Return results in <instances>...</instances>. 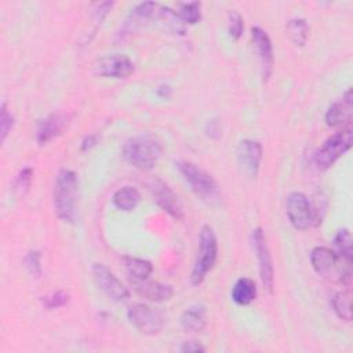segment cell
<instances>
[{
  "instance_id": "1",
  "label": "cell",
  "mask_w": 353,
  "mask_h": 353,
  "mask_svg": "<svg viewBox=\"0 0 353 353\" xmlns=\"http://www.w3.org/2000/svg\"><path fill=\"white\" fill-rule=\"evenodd\" d=\"M161 153V142L150 134H141L128 138L121 149L123 159L139 171H150L154 168Z\"/></svg>"
},
{
  "instance_id": "2",
  "label": "cell",
  "mask_w": 353,
  "mask_h": 353,
  "mask_svg": "<svg viewBox=\"0 0 353 353\" xmlns=\"http://www.w3.org/2000/svg\"><path fill=\"white\" fill-rule=\"evenodd\" d=\"M77 193L76 172L69 168L59 170L54 183V208L57 216L66 223H74L77 219Z\"/></svg>"
},
{
  "instance_id": "3",
  "label": "cell",
  "mask_w": 353,
  "mask_h": 353,
  "mask_svg": "<svg viewBox=\"0 0 353 353\" xmlns=\"http://www.w3.org/2000/svg\"><path fill=\"white\" fill-rule=\"evenodd\" d=\"M310 263L319 276L346 287L352 284V261L335 251L327 247H314L310 252Z\"/></svg>"
},
{
  "instance_id": "4",
  "label": "cell",
  "mask_w": 353,
  "mask_h": 353,
  "mask_svg": "<svg viewBox=\"0 0 353 353\" xmlns=\"http://www.w3.org/2000/svg\"><path fill=\"white\" fill-rule=\"evenodd\" d=\"M218 258V240L214 229L204 225L199 236V248L194 265L190 272V281L193 285H200L205 276L214 269Z\"/></svg>"
},
{
  "instance_id": "5",
  "label": "cell",
  "mask_w": 353,
  "mask_h": 353,
  "mask_svg": "<svg viewBox=\"0 0 353 353\" xmlns=\"http://www.w3.org/2000/svg\"><path fill=\"white\" fill-rule=\"evenodd\" d=\"M353 141V131L352 128H343L331 135L324 143L313 153V163L319 170L330 168L338 159L345 154Z\"/></svg>"
},
{
  "instance_id": "6",
  "label": "cell",
  "mask_w": 353,
  "mask_h": 353,
  "mask_svg": "<svg viewBox=\"0 0 353 353\" xmlns=\"http://www.w3.org/2000/svg\"><path fill=\"white\" fill-rule=\"evenodd\" d=\"M176 167L185 182L190 186L192 192L197 197L205 201H211L218 197L219 190L215 179L203 168L192 161H178Z\"/></svg>"
},
{
  "instance_id": "7",
  "label": "cell",
  "mask_w": 353,
  "mask_h": 353,
  "mask_svg": "<svg viewBox=\"0 0 353 353\" xmlns=\"http://www.w3.org/2000/svg\"><path fill=\"white\" fill-rule=\"evenodd\" d=\"M285 212L290 223L296 230H306L312 225H319L317 210L312 205L306 194L291 192L285 199Z\"/></svg>"
},
{
  "instance_id": "8",
  "label": "cell",
  "mask_w": 353,
  "mask_h": 353,
  "mask_svg": "<svg viewBox=\"0 0 353 353\" xmlns=\"http://www.w3.org/2000/svg\"><path fill=\"white\" fill-rule=\"evenodd\" d=\"M127 319L135 330L148 336L160 334L164 327L163 313L159 309L142 302L132 303L127 309Z\"/></svg>"
},
{
  "instance_id": "9",
  "label": "cell",
  "mask_w": 353,
  "mask_h": 353,
  "mask_svg": "<svg viewBox=\"0 0 353 353\" xmlns=\"http://www.w3.org/2000/svg\"><path fill=\"white\" fill-rule=\"evenodd\" d=\"M251 245L258 259V269L259 277L263 287L272 294L274 287V268L272 254L266 241V236L262 228H255L251 232Z\"/></svg>"
},
{
  "instance_id": "10",
  "label": "cell",
  "mask_w": 353,
  "mask_h": 353,
  "mask_svg": "<svg viewBox=\"0 0 353 353\" xmlns=\"http://www.w3.org/2000/svg\"><path fill=\"white\" fill-rule=\"evenodd\" d=\"M91 274L95 285L112 301L125 302L130 298V290L121 283V280L103 263H94Z\"/></svg>"
},
{
  "instance_id": "11",
  "label": "cell",
  "mask_w": 353,
  "mask_h": 353,
  "mask_svg": "<svg viewBox=\"0 0 353 353\" xmlns=\"http://www.w3.org/2000/svg\"><path fill=\"white\" fill-rule=\"evenodd\" d=\"M149 190H150L152 197L156 201V204L164 212H167L171 218H174L176 221L183 218L182 203H181L178 194L170 188V185L167 182L154 176L149 182Z\"/></svg>"
},
{
  "instance_id": "12",
  "label": "cell",
  "mask_w": 353,
  "mask_h": 353,
  "mask_svg": "<svg viewBox=\"0 0 353 353\" xmlns=\"http://www.w3.org/2000/svg\"><path fill=\"white\" fill-rule=\"evenodd\" d=\"M263 156V149L261 142L255 139H243L239 142L236 149V159L240 170L244 175L251 179L258 176L261 161Z\"/></svg>"
},
{
  "instance_id": "13",
  "label": "cell",
  "mask_w": 353,
  "mask_h": 353,
  "mask_svg": "<svg viewBox=\"0 0 353 353\" xmlns=\"http://www.w3.org/2000/svg\"><path fill=\"white\" fill-rule=\"evenodd\" d=\"M95 70L103 77L127 79L134 73L135 65L124 54H108L97 59Z\"/></svg>"
},
{
  "instance_id": "14",
  "label": "cell",
  "mask_w": 353,
  "mask_h": 353,
  "mask_svg": "<svg viewBox=\"0 0 353 353\" xmlns=\"http://www.w3.org/2000/svg\"><path fill=\"white\" fill-rule=\"evenodd\" d=\"M251 37L252 43L256 48L259 63H261V74L262 80L268 81L272 76L273 66H274V55H273V46L269 34L261 26L251 28Z\"/></svg>"
},
{
  "instance_id": "15",
  "label": "cell",
  "mask_w": 353,
  "mask_h": 353,
  "mask_svg": "<svg viewBox=\"0 0 353 353\" xmlns=\"http://www.w3.org/2000/svg\"><path fill=\"white\" fill-rule=\"evenodd\" d=\"M353 117V94L347 88L341 99L334 102L325 112V123L332 128H349Z\"/></svg>"
},
{
  "instance_id": "16",
  "label": "cell",
  "mask_w": 353,
  "mask_h": 353,
  "mask_svg": "<svg viewBox=\"0 0 353 353\" xmlns=\"http://www.w3.org/2000/svg\"><path fill=\"white\" fill-rule=\"evenodd\" d=\"M132 290L145 298L149 302H164L172 298L174 288L170 284L153 281L150 279H142V280H128Z\"/></svg>"
},
{
  "instance_id": "17",
  "label": "cell",
  "mask_w": 353,
  "mask_h": 353,
  "mask_svg": "<svg viewBox=\"0 0 353 353\" xmlns=\"http://www.w3.org/2000/svg\"><path fill=\"white\" fill-rule=\"evenodd\" d=\"M69 119L63 113H52L43 119L36 128V142L40 146L50 143L52 139L59 137L68 127Z\"/></svg>"
},
{
  "instance_id": "18",
  "label": "cell",
  "mask_w": 353,
  "mask_h": 353,
  "mask_svg": "<svg viewBox=\"0 0 353 353\" xmlns=\"http://www.w3.org/2000/svg\"><path fill=\"white\" fill-rule=\"evenodd\" d=\"M179 324L185 332H200L207 325V309L203 305H192L182 312Z\"/></svg>"
},
{
  "instance_id": "19",
  "label": "cell",
  "mask_w": 353,
  "mask_h": 353,
  "mask_svg": "<svg viewBox=\"0 0 353 353\" xmlns=\"http://www.w3.org/2000/svg\"><path fill=\"white\" fill-rule=\"evenodd\" d=\"M256 284L250 277H240L232 287L230 296L232 301L240 306H247L252 303L256 298Z\"/></svg>"
},
{
  "instance_id": "20",
  "label": "cell",
  "mask_w": 353,
  "mask_h": 353,
  "mask_svg": "<svg viewBox=\"0 0 353 353\" xmlns=\"http://www.w3.org/2000/svg\"><path fill=\"white\" fill-rule=\"evenodd\" d=\"M112 201L117 210L130 212L138 207V204L141 201V194H139L138 189H135L134 186L125 185V186L119 188L113 193Z\"/></svg>"
},
{
  "instance_id": "21",
  "label": "cell",
  "mask_w": 353,
  "mask_h": 353,
  "mask_svg": "<svg viewBox=\"0 0 353 353\" xmlns=\"http://www.w3.org/2000/svg\"><path fill=\"white\" fill-rule=\"evenodd\" d=\"M121 261H123V266L127 272L128 280L130 279H132V280L149 279L153 272V265L146 259L125 255L121 258Z\"/></svg>"
},
{
  "instance_id": "22",
  "label": "cell",
  "mask_w": 353,
  "mask_h": 353,
  "mask_svg": "<svg viewBox=\"0 0 353 353\" xmlns=\"http://www.w3.org/2000/svg\"><path fill=\"white\" fill-rule=\"evenodd\" d=\"M285 33L295 46H305L309 37V25L303 18H292L285 25Z\"/></svg>"
},
{
  "instance_id": "23",
  "label": "cell",
  "mask_w": 353,
  "mask_h": 353,
  "mask_svg": "<svg viewBox=\"0 0 353 353\" xmlns=\"http://www.w3.org/2000/svg\"><path fill=\"white\" fill-rule=\"evenodd\" d=\"M332 307L335 314L343 320V321H350L352 320V309H350V294L349 291H338L332 295L331 299Z\"/></svg>"
},
{
  "instance_id": "24",
  "label": "cell",
  "mask_w": 353,
  "mask_h": 353,
  "mask_svg": "<svg viewBox=\"0 0 353 353\" xmlns=\"http://www.w3.org/2000/svg\"><path fill=\"white\" fill-rule=\"evenodd\" d=\"M335 252L346 259H353V239L349 229H341L334 237Z\"/></svg>"
},
{
  "instance_id": "25",
  "label": "cell",
  "mask_w": 353,
  "mask_h": 353,
  "mask_svg": "<svg viewBox=\"0 0 353 353\" xmlns=\"http://www.w3.org/2000/svg\"><path fill=\"white\" fill-rule=\"evenodd\" d=\"M176 14L179 15V18L185 25H194L201 19V3L199 1L179 3Z\"/></svg>"
},
{
  "instance_id": "26",
  "label": "cell",
  "mask_w": 353,
  "mask_h": 353,
  "mask_svg": "<svg viewBox=\"0 0 353 353\" xmlns=\"http://www.w3.org/2000/svg\"><path fill=\"white\" fill-rule=\"evenodd\" d=\"M23 266L28 270V273L34 277L39 279L43 273V266H41V252L37 250H32L29 251L25 258H23Z\"/></svg>"
},
{
  "instance_id": "27",
  "label": "cell",
  "mask_w": 353,
  "mask_h": 353,
  "mask_svg": "<svg viewBox=\"0 0 353 353\" xmlns=\"http://www.w3.org/2000/svg\"><path fill=\"white\" fill-rule=\"evenodd\" d=\"M40 301H41V305L44 309L54 310L58 307H63L69 303V294L65 291H55L50 295L41 296Z\"/></svg>"
},
{
  "instance_id": "28",
  "label": "cell",
  "mask_w": 353,
  "mask_h": 353,
  "mask_svg": "<svg viewBox=\"0 0 353 353\" xmlns=\"http://www.w3.org/2000/svg\"><path fill=\"white\" fill-rule=\"evenodd\" d=\"M14 123H15V119H14L12 113L8 110L7 103L3 102L0 106V141H1V143L7 139L8 134L11 132Z\"/></svg>"
},
{
  "instance_id": "29",
  "label": "cell",
  "mask_w": 353,
  "mask_h": 353,
  "mask_svg": "<svg viewBox=\"0 0 353 353\" xmlns=\"http://www.w3.org/2000/svg\"><path fill=\"white\" fill-rule=\"evenodd\" d=\"M228 32H229L230 37L234 40H239L244 32V19L234 10L229 11V14H228Z\"/></svg>"
},
{
  "instance_id": "30",
  "label": "cell",
  "mask_w": 353,
  "mask_h": 353,
  "mask_svg": "<svg viewBox=\"0 0 353 353\" xmlns=\"http://www.w3.org/2000/svg\"><path fill=\"white\" fill-rule=\"evenodd\" d=\"M32 178H33V168L30 167H25L22 168L15 181H14V189L19 193V194H23L25 192H28V189L30 188V183H32Z\"/></svg>"
},
{
  "instance_id": "31",
  "label": "cell",
  "mask_w": 353,
  "mask_h": 353,
  "mask_svg": "<svg viewBox=\"0 0 353 353\" xmlns=\"http://www.w3.org/2000/svg\"><path fill=\"white\" fill-rule=\"evenodd\" d=\"M113 6H114L113 1H102V3L94 4V10H92L94 19L101 23L106 18V15L110 12Z\"/></svg>"
},
{
  "instance_id": "32",
  "label": "cell",
  "mask_w": 353,
  "mask_h": 353,
  "mask_svg": "<svg viewBox=\"0 0 353 353\" xmlns=\"http://www.w3.org/2000/svg\"><path fill=\"white\" fill-rule=\"evenodd\" d=\"M179 352L182 353H197L205 352V346H203L199 341H186L179 346Z\"/></svg>"
},
{
  "instance_id": "33",
  "label": "cell",
  "mask_w": 353,
  "mask_h": 353,
  "mask_svg": "<svg viewBox=\"0 0 353 353\" xmlns=\"http://www.w3.org/2000/svg\"><path fill=\"white\" fill-rule=\"evenodd\" d=\"M97 143H98L97 135L91 134V135H87V137L83 138V141H81V143H80V149H81L83 152H85V150H90L91 148H94Z\"/></svg>"
},
{
  "instance_id": "34",
  "label": "cell",
  "mask_w": 353,
  "mask_h": 353,
  "mask_svg": "<svg viewBox=\"0 0 353 353\" xmlns=\"http://www.w3.org/2000/svg\"><path fill=\"white\" fill-rule=\"evenodd\" d=\"M207 134L208 135H211V137H214V134H216V138L221 135V127H219V124L216 125V127H214V120H208V123H207Z\"/></svg>"
},
{
  "instance_id": "35",
  "label": "cell",
  "mask_w": 353,
  "mask_h": 353,
  "mask_svg": "<svg viewBox=\"0 0 353 353\" xmlns=\"http://www.w3.org/2000/svg\"><path fill=\"white\" fill-rule=\"evenodd\" d=\"M157 94L164 98V99H168L171 97V88L168 85H161L157 88Z\"/></svg>"
}]
</instances>
